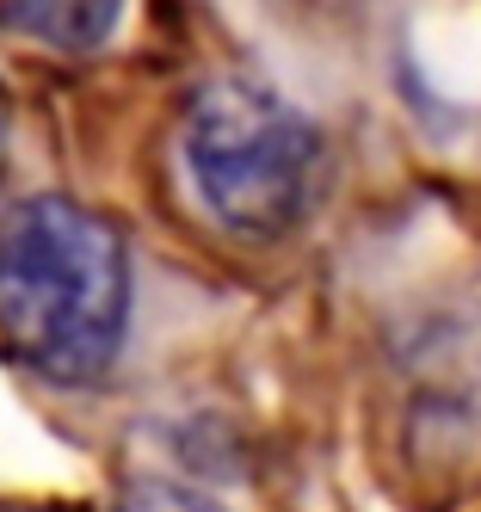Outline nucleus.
I'll return each mask as SVG.
<instances>
[{
    "instance_id": "1",
    "label": "nucleus",
    "mask_w": 481,
    "mask_h": 512,
    "mask_svg": "<svg viewBox=\"0 0 481 512\" xmlns=\"http://www.w3.org/2000/svg\"><path fill=\"white\" fill-rule=\"evenodd\" d=\"M130 253L74 198H25L0 216V346L50 383H93L124 352Z\"/></svg>"
},
{
    "instance_id": "2",
    "label": "nucleus",
    "mask_w": 481,
    "mask_h": 512,
    "mask_svg": "<svg viewBox=\"0 0 481 512\" xmlns=\"http://www.w3.org/2000/svg\"><path fill=\"white\" fill-rule=\"evenodd\" d=\"M179 161L198 204L241 241H278L309 216L321 130L259 81H210L185 105Z\"/></svg>"
},
{
    "instance_id": "3",
    "label": "nucleus",
    "mask_w": 481,
    "mask_h": 512,
    "mask_svg": "<svg viewBox=\"0 0 481 512\" xmlns=\"http://www.w3.org/2000/svg\"><path fill=\"white\" fill-rule=\"evenodd\" d=\"M124 19V0H7V25L19 38H37L44 50L87 56L99 50Z\"/></svg>"
},
{
    "instance_id": "4",
    "label": "nucleus",
    "mask_w": 481,
    "mask_h": 512,
    "mask_svg": "<svg viewBox=\"0 0 481 512\" xmlns=\"http://www.w3.org/2000/svg\"><path fill=\"white\" fill-rule=\"evenodd\" d=\"M111 512H222L210 494H198V488H179V482H130L124 494H118V506Z\"/></svg>"
}]
</instances>
